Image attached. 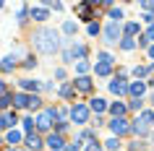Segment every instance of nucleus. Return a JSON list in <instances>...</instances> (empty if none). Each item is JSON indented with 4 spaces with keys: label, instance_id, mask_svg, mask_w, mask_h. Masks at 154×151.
Masks as SVG:
<instances>
[{
    "label": "nucleus",
    "instance_id": "f257e3e1",
    "mask_svg": "<svg viewBox=\"0 0 154 151\" xmlns=\"http://www.w3.org/2000/svg\"><path fill=\"white\" fill-rule=\"evenodd\" d=\"M34 47L39 50L42 55H55L60 50V34L55 29H39L34 34Z\"/></svg>",
    "mask_w": 154,
    "mask_h": 151
},
{
    "label": "nucleus",
    "instance_id": "f03ea898",
    "mask_svg": "<svg viewBox=\"0 0 154 151\" xmlns=\"http://www.w3.org/2000/svg\"><path fill=\"white\" fill-rule=\"evenodd\" d=\"M94 73H97V76H110V73H112V57L107 55V52L99 55V63L94 65Z\"/></svg>",
    "mask_w": 154,
    "mask_h": 151
},
{
    "label": "nucleus",
    "instance_id": "7ed1b4c3",
    "mask_svg": "<svg viewBox=\"0 0 154 151\" xmlns=\"http://www.w3.org/2000/svg\"><path fill=\"white\" fill-rule=\"evenodd\" d=\"M110 130L115 133V138H120V135H125V133L131 130V125H128L123 117H112V120H110Z\"/></svg>",
    "mask_w": 154,
    "mask_h": 151
},
{
    "label": "nucleus",
    "instance_id": "20e7f679",
    "mask_svg": "<svg viewBox=\"0 0 154 151\" xmlns=\"http://www.w3.org/2000/svg\"><path fill=\"white\" fill-rule=\"evenodd\" d=\"M71 120H73V122H79V125H81V122H86V120H89V107L76 104V107L71 110Z\"/></svg>",
    "mask_w": 154,
    "mask_h": 151
},
{
    "label": "nucleus",
    "instance_id": "39448f33",
    "mask_svg": "<svg viewBox=\"0 0 154 151\" xmlns=\"http://www.w3.org/2000/svg\"><path fill=\"white\" fill-rule=\"evenodd\" d=\"M118 37H120V24H107L105 42H107V44H118Z\"/></svg>",
    "mask_w": 154,
    "mask_h": 151
},
{
    "label": "nucleus",
    "instance_id": "423d86ee",
    "mask_svg": "<svg viewBox=\"0 0 154 151\" xmlns=\"http://www.w3.org/2000/svg\"><path fill=\"white\" fill-rule=\"evenodd\" d=\"M52 117H55V115H52V110L39 112V117H37V128H39V130H47V128L52 125Z\"/></svg>",
    "mask_w": 154,
    "mask_h": 151
},
{
    "label": "nucleus",
    "instance_id": "0eeeda50",
    "mask_svg": "<svg viewBox=\"0 0 154 151\" xmlns=\"http://www.w3.org/2000/svg\"><path fill=\"white\" fill-rule=\"evenodd\" d=\"M110 91H112V94H125V91H128V83H125V81H123V76H118V78L115 81H110Z\"/></svg>",
    "mask_w": 154,
    "mask_h": 151
},
{
    "label": "nucleus",
    "instance_id": "6e6552de",
    "mask_svg": "<svg viewBox=\"0 0 154 151\" xmlns=\"http://www.w3.org/2000/svg\"><path fill=\"white\" fill-rule=\"evenodd\" d=\"M128 91L133 94V99H141L144 91H146V83H144V81H133V83L128 86Z\"/></svg>",
    "mask_w": 154,
    "mask_h": 151
},
{
    "label": "nucleus",
    "instance_id": "1a4fd4ad",
    "mask_svg": "<svg viewBox=\"0 0 154 151\" xmlns=\"http://www.w3.org/2000/svg\"><path fill=\"white\" fill-rule=\"evenodd\" d=\"M84 52H86L84 44H71V50H65V52H63V60H73L76 55H84Z\"/></svg>",
    "mask_w": 154,
    "mask_h": 151
},
{
    "label": "nucleus",
    "instance_id": "9d476101",
    "mask_svg": "<svg viewBox=\"0 0 154 151\" xmlns=\"http://www.w3.org/2000/svg\"><path fill=\"white\" fill-rule=\"evenodd\" d=\"M47 143H50V149H52V151H65V149H68V146L63 143V138H60V135H55V133L47 138Z\"/></svg>",
    "mask_w": 154,
    "mask_h": 151
},
{
    "label": "nucleus",
    "instance_id": "9b49d317",
    "mask_svg": "<svg viewBox=\"0 0 154 151\" xmlns=\"http://www.w3.org/2000/svg\"><path fill=\"white\" fill-rule=\"evenodd\" d=\"M26 146L34 149V151H39L42 149V138H39V135H34V133H29V135H26Z\"/></svg>",
    "mask_w": 154,
    "mask_h": 151
},
{
    "label": "nucleus",
    "instance_id": "f8f14e48",
    "mask_svg": "<svg viewBox=\"0 0 154 151\" xmlns=\"http://www.w3.org/2000/svg\"><path fill=\"white\" fill-rule=\"evenodd\" d=\"M73 86L79 89V91H91V81L86 78V76H81V78H76V81H73Z\"/></svg>",
    "mask_w": 154,
    "mask_h": 151
},
{
    "label": "nucleus",
    "instance_id": "ddd939ff",
    "mask_svg": "<svg viewBox=\"0 0 154 151\" xmlns=\"http://www.w3.org/2000/svg\"><path fill=\"white\" fill-rule=\"evenodd\" d=\"M89 107H91V110H94V112H97V115H99V112H105V110H107V102H105V99H102V96H94V99H91V104H89Z\"/></svg>",
    "mask_w": 154,
    "mask_h": 151
},
{
    "label": "nucleus",
    "instance_id": "4468645a",
    "mask_svg": "<svg viewBox=\"0 0 154 151\" xmlns=\"http://www.w3.org/2000/svg\"><path fill=\"white\" fill-rule=\"evenodd\" d=\"M32 18H34V21H47L50 11L47 8H32Z\"/></svg>",
    "mask_w": 154,
    "mask_h": 151
},
{
    "label": "nucleus",
    "instance_id": "2eb2a0df",
    "mask_svg": "<svg viewBox=\"0 0 154 151\" xmlns=\"http://www.w3.org/2000/svg\"><path fill=\"white\" fill-rule=\"evenodd\" d=\"M29 102H32L29 94H16L13 96V104H16V107H29Z\"/></svg>",
    "mask_w": 154,
    "mask_h": 151
},
{
    "label": "nucleus",
    "instance_id": "dca6fc26",
    "mask_svg": "<svg viewBox=\"0 0 154 151\" xmlns=\"http://www.w3.org/2000/svg\"><path fill=\"white\" fill-rule=\"evenodd\" d=\"M149 42H154V26H149V29H146V34L138 39V44H144V47H146Z\"/></svg>",
    "mask_w": 154,
    "mask_h": 151
},
{
    "label": "nucleus",
    "instance_id": "f3484780",
    "mask_svg": "<svg viewBox=\"0 0 154 151\" xmlns=\"http://www.w3.org/2000/svg\"><path fill=\"white\" fill-rule=\"evenodd\" d=\"M131 130H133V133H136V135H146V122H144V120H141V122H138V120H136V122L131 125Z\"/></svg>",
    "mask_w": 154,
    "mask_h": 151
},
{
    "label": "nucleus",
    "instance_id": "a211bd4d",
    "mask_svg": "<svg viewBox=\"0 0 154 151\" xmlns=\"http://www.w3.org/2000/svg\"><path fill=\"white\" fill-rule=\"evenodd\" d=\"M125 34H128L131 39L138 34V24H136V21H128V24H125Z\"/></svg>",
    "mask_w": 154,
    "mask_h": 151
},
{
    "label": "nucleus",
    "instance_id": "6ab92c4d",
    "mask_svg": "<svg viewBox=\"0 0 154 151\" xmlns=\"http://www.w3.org/2000/svg\"><path fill=\"white\" fill-rule=\"evenodd\" d=\"M110 112H112L115 117H123V115H125V104H118V102H115L112 107H110Z\"/></svg>",
    "mask_w": 154,
    "mask_h": 151
},
{
    "label": "nucleus",
    "instance_id": "aec40b11",
    "mask_svg": "<svg viewBox=\"0 0 154 151\" xmlns=\"http://www.w3.org/2000/svg\"><path fill=\"white\" fill-rule=\"evenodd\" d=\"M105 146H107V151H118L120 149V138H107Z\"/></svg>",
    "mask_w": 154,
    "mask_h": 151
},
{
    "label": "nucleus",
    "instance_id": "412c9836",
    "mask_svg": "<svg viewBox=\"0 0 154 151\" xmlns=\"http://www.w3.org/2000/svg\"><path fill=\"white\" fill-rule=\"evenodd\" d=\"M0 68H3V71H11V68H16V57H13V55H11V57H5Z\"/></svg>",
    "mask_w": 154,
    "mask_h": 151
},
{
    "label": "nucleus",
    "instance_id": "4be33fe9",
    "mask_svg": "<svg viewBox=\"0 0 154 151\" xmlns=\"http://www.w3.org/2000/svg\"><path fill=\"white\" fill-rule=\"evenodd\" d=\"M13 125H16V115H5L3 117V128H11L13 130Z\"/></svg>",
    "mask_w": 154,
    "mask_h": 151
},
{
    "label": "nucleus",
    "instance_id": "5701e85b",
    "mask_svg": "<svg viewBox=\"0 0 154 151\" xmlns=\"http://www.w3.org/2000/svg\"><path fill=\"white\" fill-rule=\"evenodd\" d=\"M110 18H112V24H120L123 11H120V8H112V11H110Z\"/></svg>",
    "mask_w": 154,
    "mask_h": 151
},
{
    "label": "nucleus",
    "instance_id": "b1692460",
    "mask_svg": "<svg viewBox=\"0 0 154 151\" xmlns=\"http://www.w3.org/2000/svg\"><path fill=\"white\" fill-rule=\"evenodd\" d=\"M120 47H123V50H128V52H131V50H136V42L131 39V37H125V39L120 42Z\"/></svg>",
    "mask_w": 154,
    "mask_h": 151
},
{
    "label": "nucleus",
    "instance_id": "393cba45",
    "mask_svg": "<svg viewBox=\"0 0 154 151\" xmlns=\"http://www.w3.org/2000/svg\"><path fill=\"white\" fill-rule=\"evenodd\" d=\"M63 34H76V21H65L63 24Z\"/></svg>",
    "mask_w": 154,
    "mask_h": 151
},
{
    "label": "nucleus",
    "instance_id": "a878e982",
    "mask_svg": "<svg viewBox=\"0 0 154 151\" xmlns=\"http://www.w3.org/2000/svg\"><path fill=\"white\" fill-rule=\"evenodd\" d=\"M18 141H21V133H18V130H8V143H13V146H16Z\"/></svg>",
    "mask_w": 154,
    "mask_h": 151
},
{
    "label": "nucleus",
    "instance_id": "bb28decb",
    "mask_svg": "<svg viewBox=\"0 0 154 151\" xmlns=\"http://www.w3.org/2000/svg\"><path fill=\"white\" fill-rule=\"evenodd\" d=\"M21 86H24L26 91H29V89H34V91H37V89H39V81H29V78H26V81H21Z\"/></svg>",
    "mask_w": 154,
    "mask_h": 151
},
{
    "label": "nucleus",
    "instance_id": "cd10ccee",
    "mask_svg": "<svg viewBox=\"0 0 154 151\" xmlns=\"http://www.w3.org/2000/svg\"><path fill=\"white\" fill-rule=\"evenodd\" d=\"M73 94V83H65V86H60V96H71Z\"/></svg>",
    "mask_w": 154,
    "mask_h": 151
},
{
    "label": "nucleus",
    "instance_id": "c85d7f7f",
    "mask_svg": "<svg viewBox=\"0 0 154 151\" xmlns=\"http://www.w3.org/2000/svg\"><path fill=\"white\" fill-rule=\"evenodd\" d=\"M79 13H81V18H91V8L89 5H79Z\"/></svg>",
    "mask_w": 154,
    "mask_h": 151
},
{
    "label": "nucleus",
    "instance_id": "c756f323",
    "mask_svg": "<svg viewBox=\"0 0 154 151\" xmlns=\"http://www.w3.org/2000/svg\"><path fill=\"white\" fill-rule=\"evenodd\" d=\"M141 120L149 122V125H154V112H141Z\"/></svg>",
    "mask_w": 154,
    "mask_h": 151
},
{
    "label": "nucleus",
    "instance_id": "7c9ffc66",
    "mask_svg": "<svg viewBox=\"0 0 154 151\" xmlns=\"http://www.w3.org/2000/svg\"><path fill=\"white\" fill-rule=\"evenodd\" d=\"M76 71H79V73H86V71H89V63H86V60H79Z\"/></svg>",
    "mask_w": 154,
    "mask_h": 151
},
{
    "label": "nucleus",
    "instance_id": "2f4dec72",
    "mask_svg": "<svg viewBox=\"0 0 154 151\" xmlns=\"http://www.w3.org/2000/svg\"><path fill=\"white\" fill-rule=\"evenodd\" d=\"M11 102H13V99H11L8 94H5V96H0V107H3V110H5V107H11Z\"/></svg>",
    "mask_w": 154,
    "mask_h": 151
},
{
    "label": "nucleus",
    "instance_id": "473e14b6",
    "mask_svg": "<svg viewBox=\"0 0 154 151\" xmlns=\"http://www.w3.org/2000/svg\"><path fill=\"white\" fill-rule=\"evenodd\" d=\"M39 96H32V102H29V110H39Z\"/></svg>",
    "mask_w": 154,
    "mask_h": 151
},
{
    "label": "nucleus",
    "instance_id": "72a5a7b5",
    "mask_svg": "<svg viewBox=\"0 0 154 151\" xmlns=\"http://www.w3.org/2000/svg\"><path fill=\"white\" fill-rule=\"evenodd\" d=\"M89 34H91V37H97V34H99V24L91 21V24H89Z\"/></svg>",
    "mask_w": 154,
    "mask_h": 151
},
{
    "label": "nucleus",
    "instance_id": "f704fd0d",
    "mask_svg": "<svg viewBox=\"0 0 154 151\" xmlns=\"http://www.w3.org/2000/svg\"><path fill=\"white\" fill-rule=\"evenodd\" d=\"M141 11H146V13H152V11H154V3H141Z\"/></svg>",
    "mask_w": 154,
    "mask_h": 151
},
{
    "label": "nucleus",
    "instance_id": "c9c22d12",
    "mask_svg": "<svg viewBox=\"0 0 154 151\" xmlns=\"http://www.w3.org/2000/svg\"><path fill=\"white\" fill-rule=\"evenodd\" d=\"M32 128H34V120L26 117V120H24V130H32Z\"/></svg>",
    "mask_w": 154,
    "mask_h": 151
},
{
    "label": "nucleus",
    "instance_id": "e433bc0d",
    "mask_svg": "<svg viewBox=\"0 0 154 151\" xmlns=\"http://www.w3.org/2000/svg\"><path fill=\"white\" fill-rule=\"evenodd\" d=\"M131 110H141V99H133L131 102Z\"/></svg>",
    "mask_w": 154,
    "mask_h": 151
},
{
    "label": "nucleus",
    "instance_id": "4c0bfd02",
    "mask_svg": "<svg viewBox=\"0 0 154 151\" xmlns=\"http://www.w3.org/2000/svg\"><path fill=\"white\" fill-rule=\"evenodd\" d=\"M86 151H102V149H99L97 143H89V146H86Z\"/></svg>",
    "mask_w": 154,
    "mask_h": 151
},
{
    "label": "nucleus",
    "instance_id": "58836bf2",
    "mask_svg": "<svg viewBox=\"0 0 154 151\" xmlns=\"http://www.w3.org/2000/svg\"><path fill=\"white\" fill-rule=\"evenodd\" d=\"M0 96H5V86H3V81H0Z\"/></svg>",
    "mask_w": 154,
    "mask_h": 151
},
{
    "label": "nucleus",
    "instance_id": "ea45409f",
    "mask_svg": "<svg viewBox=\"0 0 154 151\" xmlns=\"http://www.w3.org/2000/svg\"><path fill=\"white\" fill-rule=\"evenodd\" d=\"M149 57H152V60H154V44H152V47H149Z\"/></svg>",
    "mask_w": 154,
    "mask_h": 151
},
{
    "label": "nucleus",
    "instance_id": "a19ab883",
    "mask_svg": "<svg viewBox=\"0 0 154 151\" xmlns=\"http://www.w3.org/2000/svg\"><path fill=\"white\" fill-rule=\"evenodd\" d=\"M65 151H76V146H68V149H65Z\"/></svg>",
    "mask_w": 154,
    "mask_h": 151
},
{
    "label": "nucleus",
    "instance_id": "79ce46f5",
    "mask_svg": "<svg viewBox=\"0 0 154 151\" xmlns=\"http://www.w3.org/2000/svg\"><path fill=\"white\" fill-rule=\"evenodd\" d=\"M0 128H3V117H0Z\"/></svg>",
    "mask_w": 154,
    "mask_h": 151
},
{
    "label": "nucleus",
    "instance_id": "37998d69",
    "mask_svg": "<svg viewBox=\"0 0 154 151\" xmlns=\"http://www.w3.org/2000/svg\"><path fill=\"white\" fill-rule=\"evenodd\" d=\"M11 151H21V149H11Z\"/></svg>",
    "mask_w": 154,
    "mask_h": 151
},
{
    "label": "nucleus",
    "instance_id": "c03bdc74",
    "mask_svg": "<svg viewBox=\"0 0 154 151\" xmlns=\"http://www.w3.org/2000/svg\"><path fill=\"white\" fill-rule=\"evenodd\" d=\"M152 102H154V96H152Z\"/></svg>",
    "mask_w": 154,
    "mask_h": 151
},
{
    "label": "nucleus",
    "instance_id": "a18cd8bd",
    "mask_svg": "<svg viewBox=\"0 0 154 151\" xmlns=\"http://www.w3.org/2000/svg\"><path fill=\"white\" fill-rule=\"evenodd\" d=\"M0 143H3V141H0Z\"/></svg>",
    "mask_w": 154,
    "mask_h": 151
}]
</instances>
